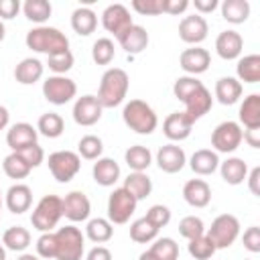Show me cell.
<instances>
[{
  "mask_svg": "<svg viewBox=\"0 0 260 260\" xmlns=\"http://www.w3.org/2000/svg\"><path fill=\"white\" fill-rule=\"evenodd\" d=\"M217 0H195L193 2V6H195V10H197V14H207V12H213L215 8H217Z\"/></svg>",
  "mask_w": 260,
  "mask_h": 260,
  "instance_id": "91938a15",
  "label": "cell"
},
{
  "mask_svg": "<svg viewBox=\"0 0 260 260\" xmlns=\"http://www.w3.org/2000/svg\"><path fill=\"white\" fill-rule=\"evenodd\" d=\"M43 71H45V67L39 59L26 57L14 67V79L22 85H32L43 77Z\"/></svg>",
  "mask_w": 260,
  "mask_h": 260,
  "instance_id": "484cf974",
  "label": "cell"
},
{
  "mask_svg": "<svg viewBox=\"0 0 260 260\" xmlns=\"http://www.w3.org/2000/svg\"><path fill=\"white\" fill-rule=\"evenodd\" d=\"M102 150H104V142L95 134H85L77 144V154L83 156L85 160H98L102 156Z\"/></svg>",
  "mask_w": 260,
  "mask_h": 260,
  "instance_id": "ab89813d",
  "label": "cell"
},
{
  "mask_svg": "<svg viewBox=\"0 0 260 260\" xmlns=\"http://www.w3.org/2000/svg\"><path fill=\"white\" fill-rule=\"evenodd\" d=\"M85 260H112V252L106 246H95V248H91L87 252Z\"/></svg>",
  "mask_w": 260,
  "mask_h": 260,
  "instance_id": "680465c9",
  "label": "cell"
},
{
  "mask_svg": "<svg viewBox=\"0 0 260 260\" xmlns=\"http://www.w3.org/2000/svg\"><path fill=\"white\" fill-rule=\"evenodd\" d=\"M191 128H193V122L185 116V112H173L162 122V132L173 142H181V140L189 138Z\"/></svg>",
  "mask_w": 260,
  "mask_h": 260,
  "instance_id": "d6986e66",
  "label": "cell"
},
{
  "mask_svg": "<svg viewBox=\"0 0 260 260\" xmlns=\"http://www.w3.org/2000/svg\"><path fill=\"white\" fill-rule=\"evenodd\" d=\"M136 197L130 195L124 187H118L108 197V221L110 223H126L130 215L136 211Z\"/></svg>",
  "mask_w": 260,
  "mask_h": 260,
  "instance_id": "ba28073f",
  "label": "cell"
},
{
  "mask_svg": "<svg viewBox=\"0 0 260 260\" xmlns=\"http://www.w3.org/2000/svg\"><path fill=\"white\" fill-rule=\"evenodd\" d=\"M156 234H158V228L152 225L146 217H140L130 225V238L136 244H148V242L156 240Z\"/></svg>",
  "mask_w": 260,
  "mask_h": 260,
  "instance_id": "f35d334b",
  "label": "cell"
},
{
  "mask_svg": "<svg viewBox=\"0 0 260 260\" xmlns=\"http://www.w3.org/2000/svg\"><path fill=\"white\" fill-rule=\"evenodd\" d=\"M49 171L55 181L59 183H69L81 169V156L73 150H57L49 154Z\"/></svg>",
  "mask_w": 260,
  "mask_h": 260,
  "instance_id": "52a82bcc",
  "label": "cell"
},
{
  "mask_svg": "<svg viewBox=\"0 0 260 260\" xmlns=\"http://www.w3.org/2000/svg\"><path fill=\"white\" fill-rule=\"evenodd\" d=\"M144 217H146L152 225H156V228L160 230V228L169 225V221H171V209H169L167 205H162V203H156V205H152V207L146 211Z\"/></svg>",
  "mask_w": 260,
  "mask_h": 260,
  "instance_id": "c3c4849f",
  "label": "cell"
},
{
  "mask_svg": "<svg viewBox=\"0 0 260 260\" xmlns=\"http://www.w3.org/2000/svg\"><path fill=\"white\" fill-rule=\"evenodd\" d=\"M2 244L12 252H24L30 246V232L22 225H12L4 232Z\"/></svg>",
  "mask_w": 260,
  "mask_h": 260,
  "instance_id": "e575fe53",
  "label": "cell"
},
{
  "mask_svg": "<svg viewBox=\"0 0 260 260\" xmlns=\"http://www.w3.org/2000/svg\"><path fill=\"white\" fill-rule=\"evenodd\" d=\"M128 85H130L128 73L120 67H110L102 75L100 89H98L95 98L102 104V108H116L124 102V98L128 93Z\"/></svg>",
  "mask_w": 260,
  "mask_h": 260,
  "instance_id": "6da1fadb",
  "label": "cell"
},
{
  "mask_svg": "<svg viewBox=\"0 0 260 260\" xmlns=\"http://www.w3.org/2000/svg\"><path fill=\"white\" fill-rule=\"evenodd\" d=\"M187 162V156H185V150L181 146H177L175 142H169L165 146L158 148L156 152V165L160 171L169 173V175H175L179 173Z\"/></svg>",
  "mask_w": 260,
  "mask_h": 260,
  "instance_id": "2e32d148",
  "label": "cell"
},
{
  "mask_svg": "<svg viewBox=\"0 0 260 260\" xmlns=\"http://www.w3.org/2000/svg\"><path fill=\"white\" fill-rule=\"evenodd\" d=\"M242 47H244V39L236 30H221L215 39V51L225 61L238 59L242 53Z\"/></svg>",
  "mask_w": 260,
  "mask_h": 260,
  "instance_id": "44dd1931",
  "label": "cell"
},
{
  "mask_svg": "<svg viewBox=\"0 0 260 260\" xmlns=\"http://www.w3.org/2000/svg\"><path fill=\"white\" fill-rule=\"evenodd\" d=\"M37 136H39V132H37V128L32 124L18 122V124L10 126V130L6 132V144L10 146L12 152H18V150L35 144L37 142Z\"/></svg>",
  "mask_w": 260,
  "mask_h": 260,
  "instance_id": "ac0fdd59",
  "label": "cell"
},
{
  "mask_svg": "<svg viewBox=\"0 0 260 260\" xmlns=\"http://www.w3.org/2000/svg\"><path fill=\"white\" fill-rule=\"evenodd\" d=\"M183 199L191 207H207L211 201V187L203 179H189L183 185Z\"/></svg>",
  "mask_w": 260,
  "mask_h": 260,
  "instance_id": "7402d4cb",
  "label": "cell"
},
{
  "mask_svg": "<svg viewBox=\"0 0 260 260\" xmlns=\"http://www.w3.org/2000/svg\"><path fill=\"white\" fill-rule=\"evenodd\" d=\"M189 167L195 175H201V177H207V175H213L219 167V158H217V152L215 150H209V148H199L193 152L191 160H189Z\"/></svg>",
  "mask_w": 260,
  "mask_h": 260,
  "instance_id": "d4e9b609",
  "label": "cell"
},
{
  "mask_svg": "<svg viewBox=\"0 0 260 260\" xmlns=\"http://www.w3.org/2000/svg\"><path fill=\"white\" fill-rule=\"evenodd\" d=\"M16 260H39V256H35V254H20Z\"/></svg>",
  "mask_w": 260,
  "mask_h": 260,
  "instance_id": "be15d7a7",
  "label": "cell"
},
{
  "mask_svg": "<svg viewBox=\"0 0 260 260\" xmlns=\"http://www.w3.org/2000/svg\"><path fill=\"white\" fill-rule=\"evenodd\" d=\"M0 213H2V191H0Z\"/></svg>",
  "mask_w": 260,
  "mask_h": 260,
  "instance_id": "003e7915",
  "label": "cell"
},
{
  "mask_svg": "<svg viewBox=\"0 0 260 260\" xmlns=\"http://www.w3.org/2000/svg\"><path fill=\"white\" fill-rule=\"evenodd\" d=\"M201 85V81L197 79V77H193V75H183V77H179V79H175V83H173V93H175V98L177 100H183L187 93H191L195 87H199Z\"/></svg>",
  "mask_w": 260,
  "mask_h": 260,
  "instance_id": "681fc988",
  "label": "cell"
},
{
  "mask_svg": "<svg viewBox=\"0 0 260 260\" xmlns=\"http://www.w3.org/2000/svg\"><path fill=\"white\" fill-rule=\"evenodd\" d=\"M116 51H114V41L108 39V37H102L93 43L91 47V59L98 63V65H110L112 59H114Z\"/></svg>",
  "mask_w": 260,
  "mask_h": 260,
  "instance_id": "7bdbcfd3",
  "label": "cell"
},
{
  "mask_svg": "<svg viewBox=\"0 0 260 260\" xmlns=\"http://www.w3.org/2000/svg\"><path fill=\"white\" fill-rule=\"evenodd\" d=\"M244 248L252 254H258L260 252V228L258 225H250L246 232H244Z\"/></svg>",
  "mask_w": 260,
  "mask_h": 260,
  "instance_id": "f5cc1de1",
  "label": "cell"
},
{
  "mask_svg": "<svg viewBox=\"0 0 260 260\" xmlns=\"http://www.w3.org/2000/svg\"><path fill=\"white\" fill-rule=\"evenodd\" d=\"M181 102L185 104V116L195 124L199 118H203V116L211 110L213 98H211L209 89L201 83V85H199V87H195L191 93H187Z\"/></svg>",
  "mask_w": 260,
  "mask_h": 260,
  "instance_id": "8fae6325",
  "label": "cell"
},
{
  "mask_svg": "<svg viewBox=\"0 0 260 260\" xmlns=\"http://www.w3.org/2000/svg\"><path fill=\"white\" fill-rule=\"evenodd\" d=\"M91 175H93V181L102 187H112L118 179H120V165L114 160V158H98L93 162V169H91Z\"/></svg>",
  "mask_w": 260,
  "mask_h": 260,
  "instance_id": "cb8c5ba5",
  "label": "cell"
},
{
  "mask_svg": "<svg viewBox=\"0 0 260 260\" xmlns=\"http://www.w3.org/2000/svg\"><path fill=\"white\" fill-rule=\"evenodd\" d=\"M156 260H177L179 258V246L173 238H158L148 250Z\"/></svg>",
  "mask_w": 260,
  "mask_h": 260,
  "instance_id": "b9f144b4",
  "label": "cell"
},
{
  "mask_svg": "<svg viewBox=\"0 0 260 260\" xmlns=\"http://www.w3.org/2000/svg\"><path fill=\"white\" fill-rule=\"evenodd\" d=\"M102 112H104V108L98 102V98L87 93V95L77 98V102L73 106V120L79 126H93L95 122H100Z\"/></svg>",
  "mask_w": 260,
  "mask_h": 260,
  "instance_id": "5bb4252c",
  "label": "cell"
},
{
  "mask_svg": "<svg viewBox=\"0 0 260 260\" xmlns=\"http://www.w3.org/2000/svg\"><path fill=\"white\" fill-rule=\"evenodd\" d=\"M215 98L223 106H232L242 98V83L236 77H219L215 81Z\"/></svg>",
  "mask_w": 260,
  "mask_h": 260,
  "instance_id": "83f0119b",
  "label": "cell"
},
{
  "mask_svg": "<svg viewBox=\"0 0 260 260\" xmlns=\"http://www.w3.org/2000/svg\"><path fill=\"white\" fill-rule=\"evenodd\" d=\"M24 43L28 49H32L37 53H45L47 57L69 49V39L65 37V32H61L55 26H45V24L30 28L26 32Z\"/></svg>",
  "mask_w": 260,
  "mask_h": 260,
  "instance_id": "7a4b0ae2",
  "label": "cell"
},
{
  "mask_svg": "<svg viewBox=\"0 0 260 260\" xmlns=\"http://www.w3.org/2000/svg\"><path fill=\"white\" fill-rule=\"evenodd\" d=\"M0 260H6V250H4L2 244H0Z\"/></svg>",
  "mask_w": 260,
  "mask_h": 260,
  "instance_id": "03108f58",
  "label": "cell"
},
{
  "mask_svg": "<svg viewBox=\"0 0 260 260\" xmlns=\"http://www.w3.org/2000/svg\"><path fill=\"white\" fill-rule=\"evenodd\" d=\"M4 35H6V28H4V22L0 20V43L4 41Z\"/></svg>",
  "mask_w": 260,
  "mask_h": 260,
  "instance_id": "e7e4bbea",
  "label": "cell"
},
{
  "mask_svg": "<svg viewBox=\"0 0 260 260\" xmlns=\"http://www.w3.org/2000/svg\"><path fill=\"white\" fill-rule=\"evenodd\" d=\"M85 236L75 225H65L55 232V260H81Z\"/></svg>",
  "mask_w": 260,
  "mask_h": 260,
  "instance_id": "277c9868",
  "label": "cell"
},
{
  "mask_svg": "<svg viewBox=\"0 0 260 260\" xmlns=\"http://www.w3.org/2000/svg\"><path fill=\"white\" fill-rule=\"evenodd\" d=\"M242 126L238 122H221L215 126V130L211 132V146L217 152H234L240 144H242Z\"/></svg>",
  "mask_w": 260,
  "mask_h": 260,
  "instance_id": "30bf717a",
  "label": "cell"
},
{
  "mask_svg": "<svg viewBox=\"0 0 260 260\" xmlns=\"http://www.w3.org/2000/svg\"><path fill=\"white\" fill-rule=\"evenodd\" d=\"M189 254L195 258V260H209L213 254H215V246H213V242L203 234V236H199V238H193V240H189Z\"/></svg>",
  "mask_w": 260,
  "mask_h": 260,
  "instance_id": "ee69618b",
  "label": "cell"
},
{
  "mask_svg": "<svg viewBox=\"0 0 260 260\" xmlns=\"http://www.w3.org/2000/svg\"><path fill=\"white\" fill-rule=\"evenodd\" d=\"M179 234L187 240H193V238H199L205 234V225H203V219L197 217V215H187L179 221Z\"/></svg>",
  "mask_w": 260,
  "mask_h": 260,
  "instance_id": "bcb514c9",
  "label": "cell"
},
{
  "mask_svg": "<svg viewBox=\"0 0 260 260\" xmlns=\"http://www.w3.org/2000/svg\"><path fill=\"white\" fill-rule=\"evenodd\" d=\"M37 254L41 258H55V232H45L39 236Z\"/></svg>",
  "mask_w": 260,
  "mask_h": 260,
  "instance_id": "816d5d0a",
  "label": "cell"
},
{
  "mask_svg": "<svg viewBox=\"0 0 260 260\" xmlns=\"http://www.w3.org/2000/svg\"><path fill=\"white\" fill-rule=\"evenodd\" d=\"M73 61H75V59H73V53H71L69 49L47 57V65H49V69H51L55 75H65V73L73 67Z\"/></svg>",
  "mask_w": 260,
  "mask_h": 260,
  "instance_id": "f6af8a7d",
  "label": "cell"
},
{
  "mask_svg": "<svg viewBox=\"0 0 260 260\" xmlns=\"http://www.w3.org/2000/svg\"><path fill=\"white\" fill-rule=\"evenodd\" d=\"M30 203H32V191L24 183H16L6 191V207H8V211L20 215V213L30 209Z\"/></svg>",
  "mask_w": 260,
  "mask_h": 260,
  "instance_id": "603a6c76",
  "label": "cell"
},
{
  "mask_svg": "<svg viewBox=\"0 0 260 260\" xmlns=\"http://www.w3.org/2000/svg\"><path fill=\"white\" fill-rule=\"evenodd\" d=\"M20 2L18 0H0V20H10L18 14Z\"/></svg>",
  "mask_w": 260,
  "mask_h": 260,
  "instance_id": "db71d44e",
  "label": "cell"
},
{
  "mask_svg": "<svg viewBox=\"0 0 260 260\" xmlns=\"http://www.w3.org/2000/svg\"><path fill=\"white\" fill-rule=\"evenodd\" d=\"M209 63H211V55L207 49L203 47H191V49H185L179 57V65L185 73L189 75H199V73H205L209 69Z\"/></svg>",
  "mask_w": 260,
  "mask_h": 260,
  "instance_id": "9a60e30c",
  "label": "cell"
},
{
  "mask_svg": "<svg viewBox=\"0 0 260 260\" xmlns=\"http://www.w3.org/2000/svg\"><path fill=\"white\" fill-rule=\"evenodd\" d=\"M238 116L244 128H260V95L250 93L248 98H244Z\"/></svg>",
  "mask_w": 260,
  "mask_h": 260,
  "instance_id": "f546056e",
  "label": "cell"
},
{
  "mask_svg": "<svg viewBox=\"0 0 260 260\" xmlns=\"http://www.w3.org/2000/svg\"><path fill=\"white\" fill-rule=\"evenodd\" d=\"M248 189L252 191V195H260V167H254L252 171H248Z\"/></svg>",
  "mask_w": 260,
  "mask_h": 260,
  "instance_id": "9f6ffc18",
  "label": "cell"
},
{
  "mask_svg": "<svg viewBox=\"0 0 260 260\" xmlns=\"http://www.w3.org/2000/svg\"><path fill=\"white\" fill-rule=\"evenodd\" d=\"M148 32H146V28L144 26H140V24H132L130 28H126L120 37H118V43H120V47L128 53V55H138V53H142L146 47H148Z\"/></svg>",
  "mask_w": 260,
  "mask_h": 260,
  "instance_id": "ffe728a7",
  "label": "cell"
},
{
  "mask_svg": "<svg viewBox=\"0 0 260 260\" xmlns=\"http://www.w3.org/2000/svg\"><path fill=\"white\" fill-rule=\"evenodd\" d=\"M205 236L213 242L215 250H219V248H230V246L238 240V236H240V221H238V217L232 215V213H221V215H217V217L211 221V228L207 230Z\"/></svg>",
  "mask_w": 260,
  "mask_h": 260,
  "instance_id": "8992f818",
  "label": "cell"
},
{
  "mask_svg": "<svg viewBox=\"0 0 260 260\" xmlns=\"http://www.w3.org/2000/svg\"><path fill=\"white\" fill-rule=\"evenodd\" d=\"M189 8V0H165V12L167 14H183Z\"/></svg>",
  "mask_w": 260,
  "mask_h": 260,
  "instance_id": "11a10c76",
  "label": "cell"
},
{
  "mask_svg": "<svg viewBox=\"0 0 260 260\" xmlns=\"http://www.w3.org/2000/svg\"><path fill=\"white\" fill-rule=\"evenodd\" d=\"M122 118L124 124L136 134H152L158 126V118L154 110L142 100H130L122 110Z\"/></svg>",
  "mask_w": 260,
  "mask_h": 260,
  "instance_id": "3957f363",
  "label": "cell"
},
{
  "mask_svg": "<svg viewBox=\"0 0 260 260\" xmlns=\"http://www.w3.org/2000/svg\"><path fill=\"white\" fill-rule=\"evenodd\" d=\"M95 26H98V14L91 8L79 6V8L73 10V14H71V28L77 35L87 37V35H91L95 30Z\"/></svg>",
  "mask_w": 260,
  "mask_h": 260,
  "instance_id": "f1b7e54d",
  "label": "cell"
},
{
  "mask_svg": "<svg viewBox=\"0 0 260 260\" xmlns=\"http://www.w3.org/2000/svg\"><path fill=\"white\" fill-rule=\"evenodd\" d=\"M207 32H209V26H207V20L201 16V14H189L185 16L181 22H179V37L183 43L187 45H193L197 47L199 43H203L207 39Z\"/></svg>",
  "mask_w": 260,
  "mask_h": 260,
  "instance_id": "4fadbf2b",
  "label": "cell"
},
{
  "mask_svg": "<svg viewBox=\"0 0 260 260\" xmlns=\"http://www.w3.org/2000/svg\"><path fill=\"white\" fill-rule=\"evenodd\" d=\"M242 140H246L252 148H260V128H246L242 132Z\"/></svg>",
  "mask_w": 260,
  "mask_h": 260,
  "instance_id": "6f0895ef",
  "label": "cell"
},
{
  "mask_svg": "<svg viewBox=\"0 0 260 260\" xmlns=\"http://www.w3.org/2000/svg\"><path fill=\"white\" fill-rule=\"evenodd\" d=\"M138 260H156V258H154V256H152V254L146 250V252H142V254L138 256Z\"/></svg>",
  "mask_w": 260,
  "mask_h": 260,
  "instance_id": "6125c7cd",
  "label": "cell"
},
{
  "mask_svg": "<svg viewBox=\"0 0 260 260\" xmlns=\"http://www.w3.org/2000/svg\"><path fill=\"white\" fill-rule=\"evenodd\" d=\"M221 16L232 24H242L250 16V2L248 0H223L221 2Z\"/></svg>",
  "mask_w": 260,
  "mask_h": 260,
  "instance_id": "4dcf8cb0",
  "label": "cell"
},
{
  "mask_svg": "<svg viewBox=\"0 0 260 260\" xmlns=\"http://www.w3.org/2000/svg\"><path fill=\"white\" fill-rule=\"evenodd\" d=\"M238 81L242 83H258L260 81V55H246L236 65Z\"/></svg>",
  "mask_w": 260,
  "mask_h": 260,
  "instance_id": "1f68e13d",
  "label": "cell"
},
{
  "mask_svg": "<svg viewBox=\"0 0 260 260\" xmlns=\"http://www.w3.org/2000/svg\"><path fill=\"white\" fill-rule=\"evenodd\" d=\"M61 217H63V199L59 195H45L32 209L30 223L35 230L45 234V232H53V228L59 223Z\"/></svg>",
  "mask_w": 260,
  "mask_h": 260,
  "instance_id": "5b68a950",
  "label": "cell"
},
{
  "mask_svg": "<svg viewBox=\"0 0 260 260\" xmlns=\"http://www.w3.org/2000/svg\"><path fill=\"white\" fill-rule=\"evenodd\" d=\"M219 173L228 185H242L248 177V165L244 162V158L230 156L223 162H219Z\"/></svg>",
  "mask_w": 260,
  "mask_h": 260,
  "instance_id": "4316f807",
  "label": "cell"
},
{
  "mask_svg": "<svg viewBox=\"0 0 260 260\" xmlns=\"http://www.w3.org/2000/svg\"><path fill=\"white\" fill-rule=\"evenodd\" d=\"M77 93V85L71 77L65 75H51L43 81V95L47 102L55 104V106H65L67 102H71Z\"/></svg>",
  "mask_w": 260,
  "mask_h": 260,
  "instance_id": "9c48e42d",
  "label": "cell"
},
{
  "mask_svg": "<svg viewBox=\"0 0 260 260\" xmlns=\"http://www.w3.org/2000/svg\"><path fill=\"white\" fill-rule=\"evenodd\" d=\"M63 130H65V122L55 112L43 114L39 118V122H37V132L43 134V136H47V138H59L63 134Z\"/></svg>",
  "mask_w": 260,
  "mask_h": 260,
  "instance_id": "d590c367",
  "label": "cell"
},
{
  "mask_svg": "<svg viewBox=\"0 0 260 260\" xmlns=\"http://www.w3.org/2000/svg\"><path fill=\"white\" fill-rule=\"evenodd\" d=\"M2 169H4L6 177H10V179H24L30 173V167L24 162V158L18 152H10L8 156H4Z\"/></svg>",
  "mask_w": 260,
  "mask_h": 260,
  "instance_id": "60d3db41",
  "label": "cell"
},
{
  "mask_svg": "<svg viewBox=\"0 0 260 260\" xmlns=\"http://www.w3.org/2000/svg\"><path fill=\"white\" fill-rule=\"evenodd\" d=\"M22 12L30 22H37L41 26L45 20H49V16L53 12V6L47 0H26L22 4Z\"/></svg>",
  "mask_w": 260,
  "mask_h": 260,
  "instance_id": "8d00e7d4",
  "label": "cell"
},
{
  "mask_svg": "<svg viewBox=\"0 0 260 260\" xmlns=\"http://www.w3.org/2000/svg\"><path fill=\"white\" fill-rule=\"evenodd\" d=\"M85 236H87L91 242H95V244H104V242L112 240L114 228H112V223H110L108 219H104V217H93V219L87 221Z\"/></svg>",
  "mask_w": 260,
  "mask_h": 260,
  "instance_id": "74e56055",
  "label": "cell"
},
{
  "mask_svg": "<svg viewBox=\"0 0 260 260\" xmlns=\"http://www.w3.org/2000/svg\"><path fill=\"white\" fill-rule=\"evenodd\" d=\"M91 203L83 191H71L63 199V215L69 221H85L89 217Z\"/></svg>",
  "mask_w": 260,
  "mask_h": 260,
  "instance_id": "e0dca14e",
  "label": "cell"
},
{
  "mask_svg": "<svg viewBox=\"0 0 260 260\" xmlns=\"http://www.w3.org/2000/svg\"><path fill=\"white\" fill-rule=\"evenodd\" d=\"M130 195L136 197V201L140 199H146L152 191V181L146 173H130L126 179H124V185H122Z\"/></svg>",
  "mask_w": 260,
  "mask_h": 260,
  "instance_id": "836d02e7",
  "label": "cell"
},
{
  "mask_svg": "<svg viewBox=\"0 0 260 260\" xmlns=\"http://www.w3.org/2000/svg\"><path fill=\"white\" fill-rule=\"evenodd\" d=\"M124 160H126L128 169H132V173H144L152 162V154L146 146L134 144L124 152Z\"/></svg>",
  "mask_w": 260,
  "mask_h": 260,
  "instance_id": "d6a6232c",
  "label": "cell"
},
{
  "mask_svg": "<svg viewBox=\"0 0 260 260\" xmlns=\"http://www.w3.org/2000/svg\"><path fill=\"white\" fill-rule=\"evenodd\" d=\"M8 122H10V114L4 106H0V130H4L8 126Z\"/></svg>",
  "mask_w": 260,
  "mask_h": 260,
  "instance_id": "94428289",
  "label": "cell"
},
{
  "mask_svg": "<svg viewBox=\"0 0 260 260\" xmlns=\"http://www.w3.org/2000/svg\"><path fill=\"white\" fill-rule=\"evenodd\" d=\"M18 154L24 158V162H26L30 169L39 167V165L45 160V150H43V146H41L39 142L30 144V146H26V148H22V150H18Z\"/></svg>",
  "mask_w": 260,
  "mask_h": 260,
  "instance_id": "f907efd6",
  "label": "cell"
},
{
  "mask_svg": "<svg viewBox=\"0 0 260 260\" xmlns=\"http://www.w3.org/2000/svg\"><path fill=\"white\" fill-rule=\"evenodd\" d=\"M132 8L142 16H156L165 12V0H132Z\"/></svg>",
  "mask_w": 260,
  "mask_h": 260,
  "instance_id": "7dc6e473",
  "label": "cell"
},
{
  "mask_svg": "<svg viewBox=\"0 0 260 260\" xmlns=\"http://www.w3.org/2000/svg\"><path fill=\"white\" fill-rule=\"evenodd\" d=\"M102 24L108 32H112L116 39L126 30L130 28L134 22H132V16H130V10L124 6V4H110L104 12H102Z\"/></svg>",
  "mask_w": 260,
  "mask_h": 260,
  "instance_id": "7c38bea8",
  "label": "cell"
}]
</instances>
